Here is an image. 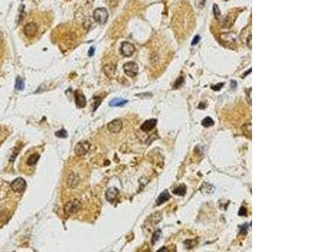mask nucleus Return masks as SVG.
Listing matches in <instances>:
<instances>
[{"label": "nucleus", "instance_id": "2", "mask_svg": "<svg viewBox=\"0 0 336 252\" xmlns=\"http://www.w3.org/2000/svg\"><path fill=\"white\" fill-rule=\"evenodd\" d=\"M38 24L34 22H29L24 27V34L28 39L31 40L38 34Z\"/></svg>", "mask_w": 336, "mask_h": 252}, {"label": "nucleus", "instance_id": "14", "mask_svg": "<svg viewBox=\"0 0 336 252\" xmlns=\"http://www.w3.org/2000/svg\"><path fill=\"white\" fill-rule=\"evenodd\" d=\"M172 192H173V193L177 194L178 196H184L186 194V192H187V188H186L185 185H180L177 188H175Z\"/></svg>", "mask_w": 336, "mask_h": 252}, {"label": "nucleus", "instance_id": "29", "mask_svg": "<svg viewBox=\"0 0 336 252\" xmlns=\"http://www.w3.org/2000/svg\"><path fill=\"white\" fill-rule=\"evenodd\" d=\"M247 229H248V224H244V225L242 226V227H241L240 230L241 231L245 230L246 232V230H247Z\"/></svg>", "mask_w": 336, "mask_h": 252}, {"label": "nucleus", "instance_id": "27", "mask_svg": "<svg viewBox=\"0 0 336 252\" xmlns=\"http://www.w3.org/2000/svg\"><path fill=\"white\" fill-rule=\"evenodd\" d=\"M199 40H200V37H199V35H196V36L194 37V39H193V42H192V45H197V44L199 42Z\"/></svg>", "mask_w": 336, "mask_h": 252}, {"label": "nucleus", "instance_id": "20", "mask_svg": "<svg viewBox=\"0 0 336 252\" xmlns=\"http://www.w3.org/2000/svg\"><path fill=\"white\" fill-rule=\"evenodd\" d=\"M101 102H102V98H99V97H94V98H93V111H95L96 109H97V108L100 105Z\"/></svg>", "mask_w": 336, "mask_h": 252}, {"label": "nucleus", "instance_id": "21", "mask_svg": "<svg viewBox=\"0 0 336 252\" xmlns=\"http://www.w3.org/2000/svg\"><path fill=\"white\" fill-rule=\"evenodd\" d=\"M56 136L59 138H66L67 137V132L64 129H61L59 131L56 132Z\"/></svg>", "mask_w": 336, "mask_h": 252}, {"label": "nucleus", "instance_id": "7", "mask_svg": "<svg viewBox=\"0 0 336 252\" xmlns=\"http://www.w3.org/2000/svg\"><path fill=\"white\" fill-rule=\"evenodd\" d=\"M80 208H81V203H79V201L75 200V201L69 202L66 203L65 206V211L67 214H72V213L77 212Z\"/></svg>", "mask_w": 336, "mask_h": 252}, {"label": "nucleus", "instance_id": "13", "mask_svg": "<svg viewBox=\"0 0 336 252\" xmlns=\"http://www.w3.org/2000/svg\"><path fill=\"white\" fill-rule=\"evenodd\" d=\"M170 198H171V196H170V194L167 191L162 192V193L159 195L158 198H157V200H156V205H161V204H162V203H166V202L169 200Z\"/></svg>", "mask_w": 336, "mask_h": 252}, {"label": "nucleus", "instance_id": "9", "mask_svg": "<svg viewBox=\"0 0 336 252\" xmlns=\"http://www.w3.org/2000/svg\"><path fill=\"white\" fill-rule=\"evenodd\" d=\"M119 193V190H118L116 188H109L106 191V199L109 202H110V203H113V202L117 198V197H118Z\"/></svg>", "mask_w": 336, "mask_h": 252}, {"label": "nucleus", "instance_id": "23", "mask_svg": "<svg viewBox=\"0 0 336 252\" xmlns=\"http://www.w3.org/2000/svg\"><path fill=\"white\" fill-rule=\"evenodd\" d=\"M214 11H215V18H216V19H219V17L220 16V10L216 4H215V6H214Z\"/></svg>", "mask_w": 336, "mask_h": 252}, {"label": "nucleus", "instance_id": "11", "mask_svg": "<svg viewBox=\"0 0 336 252\" xmlns=\"http://www.w3.org/2000/svg\"><path fill=\"white\" fill-rule=\"evenodd\" d=\"M156 123H157L156 120H146V122H144L143 124L141 125L140 129H141V130L147 132V131H150V130H153L154 128H155V126L156 125Z\"/></svg>", "mask_w": 336, "mask_h": 252}, {"label": "nucleus", "instance_id": "22", "mask_svg": "<svg viewBox=\"0 0 336 252\" xmlns=\"http://www.w3.org/2000/svg\"><path fill=\"white\" fill-rule=\"evenodd\" d=\"M183 80H184L183 79V77H179V78L176 81V83L174 84V88H179V87H180V86L183 83Z\"/></svg>", "mask_w": 336, "mask_h": 252}, {"label": "nucleus", "instance_id": "12", "mask_svg": "<svg viewBox=\"0 0 336 252\" xmlns=\"http://www.w3.org/2000/svg\"><path fill=\"white\" fill-rule=\"evenodd\" d=\"M128 103V100H125V99H123V98H116L112 99L110 102H109V105L110 107H123L124 105Z\"/></svg>", "mask_w": 336, "mask_h": 252}, {"label": "nucleus", "instance_id": "15", "mask_svg": "<svg viewBox=\"0 0 336 252\" xmlns=\"http://www.w3.org/2000/svg\"><path fill=\"white\" fill-rule=\"evenodd\" d=\"M39 159H40V155L39 154L31 155V156L29 157L28 161H27V164L29 165V166H34V165L37 163Z\"/></svg>", "mask_w": 336, "mask_h": 252}, {"label": "nucleus", "instance_id": "25", "mask_svg": "<svg viewBox=\"0 0 336 252\" xmlns=\"http://www.w3.org/2000/svg\"><path fill=\"white\" fill-rule=\"evenodd\" d=\"M205 2H206V0H197L196 5L198 6L199 8H203Z\"/></svg>", "mask_w": 336, "mask_h": 252}, {"label": "nucleus", "instance_id": "17", "mask_svg": "<svg viewBox=\"0 0 336 252\" xmlns=\"http://www.w3.org/2000/svg\"><path fill=\"white\" fill-rule=\"evenodd\" d=\"M214 124H215V122H214V120H212L210 117H207V118H205V119L202 121V125H203V126H204V127H206V128L210 127V126H213Z\"/></svg>", "mask_w": 336, "mask_h": 252}, {"label": "nucleus", "instance_id": "24", "mask_svg": "<svg viewBox=\"0 0 336 252\" xmlns=\"http://www.w3.org/2000/svg\"><path fill=\"white\" fill-rule=\"evenodd\" d=\"M246 214H247V210H246V208H240V209L239 211V215L240 216H246Z\"/></svg>", "mask_w": 336, "mask_h": 252}, {"label": "nucleus", "instance_id": "3", "mask_svg": "<svg viewBox=\"0 0 336 252\" xmlns=\"http://www.w3.org/2000/svg\"><path fill=\"white\" fill-rule=\"evenodd\" d=\"M124 71L128 77H134L137 75L138 72H139V67H138L137 64L134 61H129L124 65Z\"/></svg>", "mask_w": 336, "mask_h": 252}, {"label": "nucleus", "instance_id": "19", "mask_svg": "<svg viewBox=\"0 0 336 252\" xmlns=\"http://www.w3.org/2000/svg\"><path fill=\"white\" fill-rule=\"evenodd\" d=\"M104 72L107 74V76H109L110 74H114V72H115V67L112 65H109V66H104Z\"/></svg>", "mask_w": 336, "mask_h": 252}, {"label": "nucleus", "instance_id": "8", "mask_svg": "<svg viewBox=\"0 0 336 252\" xmlns=\"http://www.w3.org/2000/svg\"><path fill=\"white\" fill-rule=\"evenodd\" d=\"M122 121L120 120H114L108 124V130L112 133H119L122 130Z\"/></svg>", "mask_w": 336, "mask_h": 252}, {"label": "nucleus", "instance_id": "30", "mask_svg": "<svg viewBox=\"0 0 336 252\" xmlns=\"http://www.w3.org/2000/svg\"><path fill=\"white\" fill-rule=\"evenodd\" d=\"M3 34H2V33H1V32H0V45H1V44H2V43H3Z\"/></svg>", "mask_w": 336, "mask_h": 252}, {"label": "nucleus", "instance_id": "16", "mask_svg": "<svg viewBox=\"0 0 336 252\" xmlns=\"http://www.w3.org/2000/svg\"><path fill=\"white\" fill-rule=\"evenodd\" d=\"M24 88V81H23V79H22L21 77H18L17 78H16L15 89H17V90L21 91V90H23Z\"/></svg>", "mask_w": 336, "mask_h": 252}, {"label": "nucleus", "instance_id": "5", "mask_svg": "<svg viewBox=\"0 0 336 252\" xmlns=\"http://www.w3.org/2000/svg\"><path fill=\"white\" fill-rule=\"evenodd\" d=\"M10 187L13 192H15V193H22V192H24V190H25L26 183H25L24 179H23L22 177H18L11 183Z\"/></svg>", "mask_w": 336, "mask_h": 252}, {"label": "nucleus", "instance_id": "6", "mask_svg": "<svg viewBox=\"0 0 336 252\" xmlns=\"http://www.w3.org/2000/svg\"><path fill=\"white\" fill-rule=\"evenodd\" d=\"M135 47L133 44L128 42V41L122 42L121 46H120V52L123 56H126V57L131 56L135 52Z\"/></svg>", "mask_w": 336, "mask_h": 252}, {"label": "nucleus", "instance_id": "4", "mask_svg": "<svg viewBox=\"0 0 336 252\" xmlns=\"http://www.w3.org/2000/svg\"><path fill=\"white\" fill-rule=\"evenodd\" d=\"M90 143L87 141H82L78 142V143L76 145V147H75V153L79 156V157H82V156H84L88 152L89 149H90Z\"/></svg>", "mask_w": 336, "mask_h": 252}, {"label": "nucleus", "instance_id": "28", "mask_svg": "<svg viewBox=\"0 0 336 252\" xmlns=\"http://www.w3.org/2000/svg\"><path fill=\"white\" fill-rule=\"evenodd\" d=\"M94 52H95V48L91 47L90 49H89V50H88V56H93V55H94Z\"/></svg>", "mask_w": 336, "mask_h": 252}, {"label": "nucleus", "instance_id": "18", "mask_svg": "<svg viewBox=\"0 0 336 252\" xmlns=\"http://www.w3.org/2000/svg\"><path fill=\"white\" fill-rule=\"evenodd\" d=\"M161 235H162V231L160 230V229H157L156 231H155L153 235H152V239H151L152 244H155V243L161 238Z\"/></svg>", "mask_w": 336, "mask_h": 252}, {"label": "nucleus", "instance_id": "1", "mask_svg": "<svg viewBox=\"0 0 336 252\" xmlns=\"http://www.w3.org/2000/svg\"><path fill=\"white\" fill-rule=\"evenodd\" d=\"M93 17L94 20L99 24H105L109 19V13L105 8H98L93 11Z\"/></svg>", "mask_w": 336, "mask_h": 252}, {"label": "nucleus", "instance_id": "26", "mask_svg": "<svg viewBox=\"0 0 336 252\" xmlns=\"http://www.w3.org/2000/svg\"><path fill=\"white\" fill-rule=\"evenodd\" d=\"M223 86H224V83H219V84H217V85H215V86H213L212 87V88L214 89V90L215 91H219L221 89V88H222Z\"/></svg>", "mask_w": 336, "mask_h": 252}, {"label": "nucleus", "instance_id": "10", "mask_svg": "<svg viewBox=\"0 0 336 252\" xmlns=\"http://www.w3.org/2000/svg\"><path fill=\"white\" fill-rule=\"evenodd\" d=\"M75 102H76V104L77 106L79 108V109H82L84 108L85 105H86V98L85 96L82 94V93H79V92H76V94H75Z\"/></svg>", "mask_w": 336, "mask_h": 252}]
</instances>
